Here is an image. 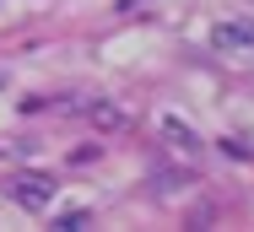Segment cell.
<instances>
[{"instance_id":"4","label":"cell","mask_w":254,"mask_h":232,"mask_svg":"<svg viewBox=\"0 0 254 232\" xmlns=\"http://www.w3.org/2000/svg\"><path fill=\"white\" fill-rule=\"evenodd\" d=\"M27 205H49V194H54V184H44V178H22V189H16Z\"/></svg>"},{"instance_id":"6","label":"cell","mask_w":254,"mask_h":232,"mask_svg":"<svg viewBox=\"0 0 254 232\" xmlns=\"http://www.w3.org/2000/svg\"><path fill=\"white\" fill-rule=\"evenodd\" d=\"M0 87H5V76H0Z\"/></svg>"},{"instance_id":"3","label":"cell","mask_w":254,"mask_h":232,"mask_svg":"<svg viewBox=\"0 0 254 232\" xmlns=\"http://www.w3.org/2000/svg\"><path fill=\"white\" fill-rule=\"evenodd\" d=\"M87 119H92L98 130H125V124H130V119H125V114L114 108V103H98V97L87 103Z\"/></svg>"},{"instance_id":"5","label":"cell","mask_w":254,"mask_h":232,"mask_svg":"<svg viewBox=\"0 0 254 232\" xmlns=\"http://www.w3.org/2000/svg\"><path fill=\"white\" fill-rule=\"evenodd\" d=\"M87 222H92L87 211H65V216H54V227H60V232H76V227H87Z\"/></svg>"},{"instance_id":"2","label":"cell","mask_w":254,"mask_h":232,"mask_svg":"<svg viewBox=\"0 0 254 232\" xmlns=\"http://www.w3.org/2000/svg\"><path fill=\"white\" fill-rule=\"evenodd\" d=\"M162 140H168L173 151H184V157H200V135H195L184 119H173V114L162 119Z\"/></svg>"},{"instance_id":"1","label":"cell","mask_w":254,"mask_h":232,"mask_svg":"<svg viewBox=\"0 0 254 232\" xmlns=\"http://www.w3.org/2000/svg\"><path fill=\"white\" fill-rule=\"evenodd\" d=\"M211 44L222 49V54L254 49V16H233V22H216V27H211Z\"/></svg>"}]
</instances>
